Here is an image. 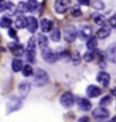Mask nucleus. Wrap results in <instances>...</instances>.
<instances>
[{"mask_svg":"<svg viewBox=\"0 0 116 122\" xmlns=\"http://www.w3.org/2000/svg\"><path fill=\"white\" fill-rule=\"evenodd\" d=\"M48 83V75L45 70L39 69L36 70V72L34 74V79H33V84L36 87H42L44 85H46Z\"/></svg>","mask_w":116,"mask_h":122,"instance_id":"f257e3e1","label":"nucleus"},{"mask_svg":"<svg viewBox=\"0 0 116 122\" xmlns=\"http://www.w3.org/2000/svg\"><path fill=\"white\" fill-rule=\"evenodd\" d=\"M35 50H36V42H35L34 37H30L28 40V43H27V48H26L25 54H26V59L28 62L30 63H34L35 62Z\"/></svg>","mask_w":116,"mask_h":122,"instance_id":"f03ea898","label":"nucleus"},{"mask_svg":"<svg viewBox=\"0 0 116 122\" xmlns=\"http://www.w3.org/2000/svg\"><path fill=\"white\" fill-rule=\"evenodd\" d=\"M23 105V101L20 97L18 96H11L10 98L7 102V113H11V112H15L22 107Z\"/></svg>","mask_w":116,"mask_h":122,"instance_id":"7ed1b4c3","label":"nucleus"},{"mask_svg":"<svg viewBox=\"0 0 116 122\" xmlns=\"http://www.w3.org/2000/svg\"><path fill=\"white\" fill-rule=\"evenodd\" d=\"M41 53H42V58L46 61L47 63H54V62L58 60V58H59L58 54H55V53L50 49V46L41 49Z\"/></svg>","mask_w":116,"mask_h":122,"instance_id":"20e7f679","label":"nucleus"},{"mask_svg":"<svg viewBox=\"0 0 116 122\" xmlns=\"http://www.w3.org/2000/svg\"><path fill=\"white\" fill-rule=\"evenodd\" d=\"M60 103L62 104V106H64L67 109L72 107L74 104V97H73L72 93L70 92H65L62 94V96L60 97Z\"/></svg>","mask_w":116,"mask_h":122,"instance_id":"39448f33","label":"nucleus"},{"mask_svg":"<svg viewBox=\"0 0 116 122\" xmlns=\"http://www.w3.org/2000/svg\"><path fill=\"white\" fill-rule=\"evenodd\" d=\"M78 36V30L77 28L72 25H70V26H67L64 30V40L65 42H68V43H71L73 42L74 40L77 39Z\"/></svg>","mask_w":116,"mask_h":122,"instance_id":"423d86ee","label":"nucleus"},{"mask_svg":"<svg viewBox=\"0 0 116 122\" xmlns=\"http://www.w3.org/2000/svg\"><path fill=\"white\" fill-rule=\"evenodd\" d=\"M70 7V0H55L54 9L58 14H64Z\"/></svg>","mask_w":116,"mask_h":122,"instance_id":"0eeeda50","label":"nucleus"},{"mask_svg":"<svg viewBox=\"0 0 116 122\" xmlns=\"http://www.w3.org/2000/svg\"><path fill=\"white\" fill-rule=\"evenodd\" d=\"M97 81L102 86L107 87L108 85H109V81H111V77H109V75L106 71H99L98 74H97Z\"/></svg>","mask_w":116,"mask_h":122,"instance_id":"6e6552de","label":"nucleus"},{"mask_svg":"<svg viewBox=\"0 0 116 122\" xmlns=\"http://www.w3.org/2000/svg\"><path fill=\"white\" fill-rule=\"evenodd\" d=\"M109 115V112L108 110L105 109V106H99V107H96V109L92 111V117L96 119H105Z\"/></svg>","mask_w":116,"mask_h":122,"instance_id":"1a4fd4ad","label":"nucleus"},{"mask_svg":"<svg viewBox=\"0 0 116 122\" xmlns=\"http://www.w3.org/2000/svg\"><path fill=\"white\" fill-rule=\"evenodd\" d=\"M8 46H9V49L11 50V52H13L15 56H17V57H22V56H24V53H25L24 46H23L22 44H19V43L14 42V43L9 44Z\"/></svg>","mask_w":116,"mask_h":122,"instance_id":"9d476101","label":"nucleus"},{"mask_svg":"<svg viewBox=\"0 0 116 122\" xmlns=\"http://www.w3.org/2000/svg\"><path fill=\"white\" fill-rule=\"evenodd\" d=\"M76 101H77V104H78L79 109L81 110V111H85V112H87V111H89V110L91 109L90 101L87 100V98H85V97H78Z\"/></svg>","mask_w":116,"mask_h":122,"instance_id":"9b49d317","label":"nucleus"},{"mask_svg":"<svg viewBox=\"0 0 116 122\" xmlns=\"http://www.w3.org/2000/svg\"><path fill=\"white\" fill-rule=\"evenodd\" d=\"M37 27H39V22H37V19L33 16H29V17H27V25H26V28L28 30L29 33H35L36 30H37Z\"/></svg>","mask_w":116,"mask_h":122,"instance_id":"f8f14e48","label":"nucleus"},{"mask_svg":"<svg viewBox=\"0 0 116 122\" xmlns=\"http://www.w3.org/2000/svg\"><path fill=\"white\" fill-rule=\"evenodd\" d=\"M106 58L111 62L116 65V43L109 45L107 48V50H106Z\"/></svg>","mask_w":116,"mask_h":122,"instance_id":"ddd939ff","label":"nucleus"},{"mask_svg":"<svg viewBox=\"0 0 116 122\" xmlns=\"http://www.w3.org/2000/svg\"><path fill=\"white\" fill-rule=\"evenodd\" d=\"M86 93L88 97H91V98H94V97H97L102 94V89L98 87V86H96V85H89L86 89Z\"/></svg>","mask_w":116,"mask_h":122,"instance_id":"4468645a","label":"nucleus"},{"mask_svg":"<svg viewBox=\"0 0 116 122\" xmlns=\"http://www.w3.org/2000/svg\"><path fill=\"white\" fill-rule=\"evenodd\" d=\"M30 84L27 83V81H24V83H22L20 85H19V88H18V91H19V95H20V97L22 98H25V97H27V95L29 94L30 92Z\"/></svg>","mask_w":116,"mask_h":122,"instance_id":"2eb2a0df","label":"nucleus"},{"mask_svg":"<svg viewBox=\"0 0 116 122\" xmlns=\"http://www.w3.org/2000/svg\"><path fill=\"white\" fill-rule=\"evenodd\" d=\"M91 33H92L91 27L90 26H87V25L82 26L80 30H78V35H79V36H80V39H82V40H87L88 37H90Z\"/></svg>","mask_w":116,"mask_h":122,"instance_id":"dca6fc26","label":"nucleus"},{"mask_svg":"<svg viewBox=\"0 0 116 122\" xmlns=\"http://www.w3.org/2000/svg\"><path fill=\"white\" fill-rule=\"evenodd\" d=\"M39 26H41V30H42L43 33H47L53 28V22L47 19V18H43L39 23Z\"/></svg>","mask_w":116,"mask_h":122,"instance_id":"f3484780","label":"nucleus"},{"mask_svg":"<svg viewBox=\"0 0 116 122\" xmlns=\"http://www.w3.org/2000/svg\"><path fill=\"white\" fill-rule=\"evenodd\" d=\"M111 35V27L107 25H103L102 28L97 30V37L98 39H106Z\"/></svg>","mask_w":116,"mask_h":122,"instance_id":"a211bd4d","label":"nucleus"},{"mask_svg":"<svg viewBox=\"0 0 116 122\" xmlns=\"http://www.w3.org/2000/svg\"><path fill=\"white\" fill-rule=\"evenodd\" d=\"M92 20L95 22V24H97L99 26H103V25L106 24V18L104 17L103 15H100V14H95L92 16Z\"/></svg>","mask_w":116,"mask_h":122,"instance_id":"6ab92c4d","label":"nucleus"},{"mask_svg":"<svg viewBox=\"0 0 116 122\" xmlns=\"http://www.w3.org/2000/svg\"><path fill=\"white\" fill-rule=\"evenodd\" d=\"M15 25L17 28H25L27 25V18L25 16H18L16 22H15Z\"/></svg>","mask_w":116,"mask_h":122,"instance_id":"aec40b11","label":"nucleus"},{"mask_svg":"<svg viewBox=\"0 0 116 122\" xmlns=\"http://www.w3.org/2000/svg\"><path fill=\"white\" fill-rule=\"evenodd\" d=\"M23 68V61L20 59H14L13 62H11V69L15 71V72H18L20 71Z\"/></svg>","mask_w":116,"mask_h":122,"instance_id":"412c9836","label":"nucleus"},{"mask_svg":"<svg viewBox=\"0 0 116 122\" xmlns=\"http://www.w3.org/2000/svg\"><path fill=\"white\" fill-rule=\"evenodd\" d=\"M51 40L53 42H59L61 39V32L59 28H52L51 30Z\"/></svg>","mask_w":116,"mask_h":122,"instance_id":"4be33fe9","label":"nucleus"},{"mask_svg":"<svg viewBox=\"0 0 116 122\" xmlns=\"http://www.w3.org/2000/svg\"><path fill=\"white\" fill-rule=\"evenodd\" d=\"M11 24H13V20L7 16H4L0 19V27H2V28H9L11 26Z\"/></svg>","mask_w":116,"mask_h":122,"instance_id":"5701e85b","label":"nucleus"},{"mask_svg":"<svg viewBox=\"0 0 116 122\" xmlns=\"http://www.w3.org/2000/svg\"><path fill=\"white\" fill-rule=\"evenodd\" d=\"M26 6H27V10H28V11H35L36 9L39 8V4L37 0H28Z\"/></svg>","mask_w":116,"mask_h":122,"instance_id":"b1692460","label":"nucleus"},{"mask_svg":"<svg viewBox=\"0 0 116 122\" xmlns=\"http://www.w3.org/2000/svg\"><path fill=\"white\" fill-rule=\"evenodd\" d=\"M39 45L41 49H44V48H46V46H48V40H47V37L45 35H43V34L39 35Z\"/></svg>","mask_w":116,"mask_h":122,"instance_id":"393cba45","label":"nucleus"},{"mask_svg":"<svg viewBox=\"0 0 116 122\" xmlns=\"http://www.w3.org/2000/svg\"><path fill=\"white\" fill-rule=\"evenodd\" d=\"M86 45H87V49L90 50V51L96 50V48H97V39L96 37H90V39L87 41Z\"/></svg>","mask_w":116,"mask_h":122,"instance_id":"a878e982","label":"nucleus"},{"mask_svg":"<svg viewBox=\"0 0 116 122\" xmlns=\"http://www.w3.org/2000/svg\"><path fill=\"white\" fill-rule=\"evenodd\" d=\"M22 69H23V75H24L25 77H29V76L33 75V68H32L29 65L24 66Z\"/></svg>","mask_w":116,"mask_h":122,"instance_id":"bb28decb","label":"nucleus"},{"mask_svg":"<svg viewBox=\"0 0 116 122\" xmlns=\"http://www.w3.org/2000/svg\"><path fill=\"white\" fill-rule=\"evenodd\" d=\"M71 15H72L73 17H80L82 15V11L81 9L79 8V6H74L71 8Z\"/></svg>","mask_w":116,"mask_h":122,"instance_id":"cd10ccee","label":"nucleus"},{"mask_svg":"<svg viewBox=\"0 0 116 122\" xmlns=\"http://www.w3.org/2000/svg\"><path fill=\"white\" fill-rule=\"evenodd\" d=\"M111 102H112V97H111L109 95H107V96H105V97H103V98L100 100L99 104L102 105V106H105V105L111 104Z\"/></svg>","mask_w":116,"mask_h":122,"instance_id":"c85d7f7f","label":"nucleus"},{"mask_svg":"<svg viewBox=\"0 0 116 122\" xmlns=\"http://www.w3.org/2000/svg\"><path fill=\"white\" fill-rule=\"evenodd\" d=\"M95 59V54L91 52H86L83 54V60L86 62H91V61Z\"/></svg>","mask_w":116,"mask_h":122,"instance_id":"c756f323","label":"nucleus"},{"mask_svg":"<svg viewBox=\"0 0 116 122\" xmlns=\"http://www.w3.org/2000/svg\"><path fill=\"white\" fill-rule=\"evenodd\" d=\"M17 11H19V13H25V11H27V6H26V4L19 2L17 6Z\"/></svg>","mask_w":116,"mask_h":122,"instance_id":"7c9ffc66","label":"nucleus"},{"mask_svg":"<svg viewBox=\"0 0 116 122\" xmlns=\"http://www.w3.org/2000/svg\"><path fill=\"white\" fill-rule=\"evenodd\" d=\"M92 5H94V8L98 9V10H100V9L104 8V4L102 2V1H95Z\"/></svg>","mask_w":116,"mask_h":122,"instance_id":"2f4dec72","label":"nucleus"},{"mask_svg":"<svg viewBox=\"0 0 116 122\" xmlns=\"http://www.w3.org/2000/svg\"><path fill=\"white\" fill-rule=\"evenodd\" d=\"M108 22H109V24H111V26L114 27V28H116V14L113 16V17H111L109 19H108Z\"/></svg>","mask_w":116,"mask_h":122,"instance_id":"473e14b6","label":"nucleus"},{"mask_svg":"<svg viewBox=\"0 0 116 122\" xmlns=\"http://www.w3.org/2000/svg\"><path fill=\"white\" fill-rule=\"evenodd\" d=\"M6 9H7V2L5 0H0V13H2Z\"/></svg>","mask_w":116,"mask_h":122,"instance_id":"72a5a7b5","label":"nucleus"},{"mask_svg":"<svg viewBox=\"0 0 116 122\" xmlns=\"http://www.w3.org/2000/svg\"><path fill=\"white\" fill-rule=\"evenodd\" d=\"M8 35L10 36V37H13V39H16V36H17V34H16V30H14V28H9Z\"/></svg>","mask_w":116,"mask_h":122,"instance_id":"f704fd0d","label":"nucleus"},{"mask_svg":"<svg viewBox=\"0 0 116 122\" xmlns=\"http://www.w3.org/2000/svg\"><path fill=\"white\" fill-rule=\"evenodd\" d=\"M78 2L80 5H82V6H88L89 2H90V0H78Z\"/></svg>","mask_w":116,"mask_h":122,"instance_id":"c9c22d12","label":"nucleus"},{"mask_svg":"<svg viewBox=\"0 0 116 122\" xmlns=\"http://www.w3.org/2000/svg\"><path fill=\"white\" fill-rule=\"evenodd\" d=\"M88 120H89V119L87 118V117H83V118L80 119V121H88Z\"/></svg>","mask_w":116,"mask_h":122,"instance_id":"e433bc0d","label":"nucleus"},{"mask_svg":"<svg viewBox=\"0 0 116 122\" xmlns=\"http://www.w3.org/2000/svg\"><path fill=\"white\" fill-rule=\"evenodd\" d=\"M112 94H113L114 96H116V87H115V88H113V89H112Z\"/></svg>","mask_w":116,"mask_h":122,"instance_id":"4c0bfd02","label":"nucleus"},{"mask_svg":"<svg viewBox=\"0 0 116 122\" xmlns=\"http://www.w3.org/2000/svg\"><path fill=\"white\" fill-rule=\"evenodd\" d=\"M112 121H116V117H115V118H113V119H112Z\"/></svg>","mask_w":116,"mask_h":122,"instance_id":"58836bf2","label":"nucleus"},{"mask_svg":"<svg viewBox=\"0 0 116 122\" xmlns=\"http://www.w3.org/2000/svg\"><path fill=\"white\" fill-rule=\"evenodd\" d=\"M2 51H4V49H2V48H0V52H2Z\"/></svg>","mask_w":116,"mask_h":122,"instance_id":"ea45409f","label":"nucleus"}]
</instances>
